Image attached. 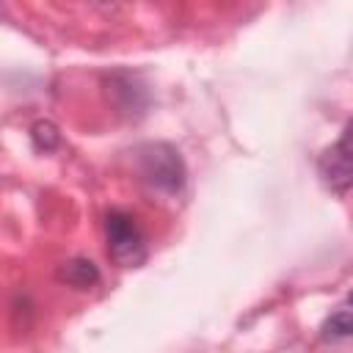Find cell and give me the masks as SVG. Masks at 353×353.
Segmentation results:
<instances>
[{
	"mask_svg": "<svg viewBox=\"0 0 353 353\" xmlns=\"http://www.w3.org/2000/svg\"><path fill=\"white\" fill-rule=\"evenodd\" d=\"M61 279L66 281V284H72V287H77V290H88V287H94L97 281H99V270L94 268V262L91 259H69L63 268H61Z\"/></svg>",
	"mask_w": 353,
	"mask_h": 353,
	"instance_id": "cell-4",
	"label": "cell"
},
{
	"mask_svg": "<svg viewBox=\"0 0 353 353\" xmlns=\"http://www.w3.org/2000/svg\"><path fill=\"white\" fill-rule=\"evenodd\" d=\"M350 336V309H347V303H342L328 320H325V325H323V339L325 342H342V339H347Z\"/></svg>",
	"mask_w": 353,
	"mask_h": 353,
	"instance_id": "cell-5",
	"label": "cell"
},
{
	"mask_svg": "<svg viewBox=\"0 0 353 353\" xmlns=\"http://www.w3.org/2000/svg\"><path fill=\"white\" fill-rule=\"evenodd\" d=\"M105 240H108V254L121 268H138L149 254L146 234L138 226L135 215H130L127 210H110L105 215Z\"/></svg>",
	"mask_w": 353,
	"mask_h": 353,
	"instance_id": "cell-2",
	"label": "cell"
},
{
	"mask_svg": "<svg viewBox=\"0 0 353 353\" xmlns=\"http://www.w3.org/2000/svg\"><path fill=\"white\" fill-rule=\"evenodd\" d=\"M141 179L160 193H179L185 185V163L171 143H146L138 149Z\"/></svg>",
	"mask_w": 353,
	"mask_h": 353,
	"instance_id": "cell-1",
	"label": "cell"
},
{
	"mask_svg": "<svg viewBox=\"0 0 353 353\" xmlns=\"http://www.w3.org/2000/svg\"><path fill=\"white\" fill-rule=\"evenodd\" d=\"M317 171H320V176H323V182H325L334 193H339V196H345V193H347V188H350L347 127H345V132L339 135V141H336V143H331V146L320 154V160H317Z\"/></svg>",
	"mask_w": 353,
	"mask_h": 353,
	"instance_id": "cell-3",
	"label": "cell"
}]
</instances>
